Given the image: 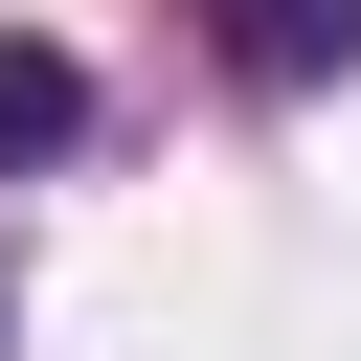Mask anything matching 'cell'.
I'll return each instance as SVG.
<instances>
[{
	"label": "cell",
	"mask_w": 361,
	"mask_h": 361,
	"mask_svg": "<svg viewBox=\"0 0 361 361\" xmlns=\"http://www.w3.org/2000/svg\"><path fill=\"white\" fill-rule=\"evenodd\" d=\"M203 23H226L248 90H338V68H361V0H203Z\"/></svg>",
	"instance_id": "cell-1"
},
{
	"label": "cell",
	"mask_w": 361,
	"mask_h": 361,
	"mask_svg": "<svg viewBox=\"0 0 361 361\" xmlns=\"http://www.w3.org/2000/svg\"><path fill=\"white\" fill-rule=\"evenodd\" d=\"M68 135H90V68L0 23V180H23V158H68Z\"/></svg>",
	"instance_id": "cell-2"
}]
</instances>
